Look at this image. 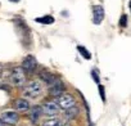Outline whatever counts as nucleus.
<instances>
[{"label": "nucleus", "instance_id": "f257e3e1", "mask_svg": "<svg viewBox=\"0 0 131 126\" xmlns=\"http://www.w3.org/2000/svg\"><path fill=\"white\" fill-rule=\"evenodd\" d=\"M42 84L40 81H31L23 89V97L27 99H36L42 94Z\"/></svg>", "mask_w": 131, "mask_h": 126}, {"label": "nucleus", "instance_id": "39448f33", "mask_svg": "<svg viewBox=\"0 0 131 126\" xmlns=\"http://www.w3.org/2000/svg\"><path fill=\"white\" fill-rule=\"evenodd\" d=\"M104 19V9L102 5H94L93 7V22L95 25H100Z\"/></svg>", "mask_w": 131, "mask_h": 126}, {"label": "nucleus", "instance_id": "9d476101", "mask_svg": "<svg viewBox=\"0 0 131 126\" xmlns=\"http://www.w3.org/2000/svg\"><path fill=\"white\" fill-rule=\"evenodd\" d=\"M41 114H42V108H41V107H39V106L32 107V108H31V111H30V118H31V121H32V122L39 121V118L41 117Z\"/></svg>", "mask_w": 131, "mask_h": 126}, {"label": "nucleus", "instance_id": "f3484780", "mask_svg": "<svg viewBox=\"0 0 131 126\" xmlns=\"http://www.w3.org/2000/svg\"><path fill=\"white\" fill-rule=\"evenodd\" d=\"M4 123H5V122H4L2 118H0V126H4Z\"/></svg>", "mask_w": 131, "mask_h": 126}, {"label": "nucleus", "instance_id": "ddd939ff", "mask_svg": "<svg viewBox=\"0 0 131 126\" xmlns=\"http://www.w3.org/2000/svg\"><path fill=\"white\" fill-rule=\"evenodd\" d=\"M36 22H40V23H44V25H49V23H53L54 22V18L51 16H45V17L36 18Z\"/></svg>", "mask_w": 131, "mask_h": 126}, {"label": "nucleus", "instance_id": "9b49d317", "mask_svg": "<svg viewBox=\"0 0 131 126\" xmlns=\"http://www.w3.org/2000/svg\"><path fill=\"white\" fill-rule=\"evenodd\" d=\"M40 79L41 80H44L45 82H48V84H53L55 80H54V77H53V75H50L49 72H46V71H41L40 72Z\"/></svg>", "mask_w": 131, "mask_h": 126}, {"label": "nucleus", "instance_id": "1a4fd4ad", "mask_svg": "<svg viewBox=\"0 0 131 126\" xmlns=\"http://www.w3.org/2000/svg\"><path fill=\"white\" fill-rule=\"evenodd\" d=\"M14 106H16V109L19 111V112H27V111L30 109V103H28V100H27V99H23V98L17 99L16 103H14Z\"/></svg>", "mask_w": 131, "mask_h": 126}, {"label": "nucleus", "instance_id": "6ab92c4d", "mask_svg": "<svg viewBox=\"0 0 131 126\" xmlns=\"http://www.w3.org/2000/svg\"><path fill=\"white\" fill-rule=\"evenodd\" d=\"M10 2H14V3H17V2H19V0H10Z\"/></svg>", "mask_w": 131, "mask_h": 126}, {"label": "nucleus", "instance_id": "4468645a", "mask_svg": "<svg viewBox=\"0 0 131 126\" xmlns=\"http://www.w3.org/2000/svg\"><path fill=\"white\" fill-rule=\"evenodd\" d=\"M76 114H77V109H76V108H73V107L68 108V111H66V117L70 118V120H72Z\"/></svg>", "mask_w": 131, "mask_h": 126}, {"label": "nucleus", "instance_id": "a211bd4d", "mask_svg": "<svg viewBox=\"0 0 131 126\" xmlns=\"http://www.w3.org/2000/svg\"><path fill=\"white\" fill-rule=\"evenodd\" d=\"M128 7H130V10H131V0H130V3H128Z\"/></svg>", "mask_w": 131, "mask_h": 126}, {"label": "nucleus", "instance_id": "f8f14e48", "mask_svg": "<svg viewBox=\"0 0 131 126\" xmlns=\"http://www.w3.org/2000/svg\"><path fill=\"white\" fill-rule=\"evenodd\" d=\"M42 126H63V123L59 118H49L44 122Z\"/></svg>", "mask_w": 131, "mask_h": 126}, {"label": "nucleus", "instance_id": "7ed1b4c3", "mask_svg": "<svg viewBox=\"0 0 131 126\" xmlns=\"http://www.w3.org/2000/svg\"><path fill=\"white\" fill-rule=\"evenodd\" d=\"M57 102H58V104H59V107L62 109H68L71 107H75V104H76L75 98L72 95H70V94H62V95H59Z\"/></svg>", "mask_w": 131, "mask_h": 126}, {"label": "nucleus", "instance_id": "20e7f679", "mask_svg": "<svg viewBox=\"0 0 131 126\" xmlns=\"http://www.w3.org/2000/svg\"><path fill=\"white\" fill-rule=\"evenodd\" d=\"M41 108H42V113L50 117V116H55V114L59 112V108H60V107H59L58 102L50 100V102L44 103V104L41 106Z\"/></svg>", "mask_w": 131, "mask_h": 126}, {"label": "nucleus", "instance_id": "423d86ee", "mask_svg": "<svg viewBox=\"0 0 131 126\" xmlns=\"http://www.w3.org/2000/svg\"><path fill=\"white\" fill-rule=\"evenodd\" d=\"M22 67H23V70L27 71V72H34V71L36 70V67H37V62H36V59H35L32 55H28V57H26V58L23 59Z\"/></svg>", "mask_w": 131, "mask_h": 126}, {"label": "nucleus", "instance_id": "dca6fc26", "mask_svg": "<svg viewBox=\"0 0 131 126\" xmlns=\"http://www.w3.org/2000/svg\"><path fill=\"white\" fill-rule=\"evenodd\" d=\"M126 26H127V16L123 14L119 19V27H126Z\"/></svg>", "mask_w": 131, "mask_h": 126}, {"label": "nucleus", "instance_id": "aec40b11", "mask_svg": "<svg viewBox=\"0 0 131 126\" xmlns=\"http://www.w3.org/2000/svg\"><path fill=\"white\" fill-rule=\"evenodd\" d=\"M0 72H2V65H0Z\"/></svg>", "mask_w": 131, "mask_h": 126}, {"label": "nucleus", "instance_id": "2eb2a0df", "mask_svg": "<svg viewBox=\"0 0 131 126\" xmlns=\"http://www.w3.org/2000/svg\"><path fill=\"white\" fill-rule=\"evenodd\" d=\"M77 50L84 55V58H85V59H90V58H91V54L86 50V48H84V46H80V45H79V46H77Z\"/></svg>", "mask_w": 131, "mask_h": 126}, {"label": "nucleus", "instance_id": "0eeeda50", "mask_svg": "<svg viewBox=\"0 0 131 126\" xmlns=\"http://www.w3.org/2000/svg\"><path fill=\"white\" fill-rule=\"evenodd\" d=\"M2 120L5 122V123H10V125H14L18 122L19 120V116L17 112L14 111H7L4 113H2Z\"/></svg>", "mask_w": 131, "mask_h": 126}, {"label": "nucleus", "instance_id": "6e6552de", "mask_svg": "<svg viewBox=\"0 0 131 126\" xmlns=\"http://www.w3.org/2000/svg\"><path fill=\"white\" fill-rule=\"evenodd\" d=\"M64 91V86L62 84V81L59 80H55L53 84H51V88H50V94L51 95H62V93Z\"/></svg>", "mask_w": 131, "mask_h": 126}, {"label": "nucleus", "instance_id": "f03ea898", "mask_svg": "<svg viewBox=\"0 0 131 126\" xmlns=\"http://www.w3.org/2000/svg\"><path fill=\"white\" fill-rule=\"evenodd\" d=\"M10 82L14 86H22L26 82V75L23 67H14L10 71Z\"/></svg>", "mask_w": 131, "mask_h": 126}]
</instances>
